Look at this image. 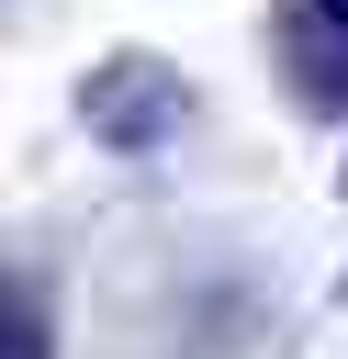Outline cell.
I'll return each mask as SVG.
<instances>
[{
    "mask_svg": "<svg viewBox=\"0 0 348 359\" xmlns=\"http://www.w3.org/2000/svg\"><path fill=\"white\" fill-rule=\"evenodd\" d=\"M79 123H90L101 146H168V135L191 123V79H180L168 56H101V67L79 79Z\"/></svg>",
    "mask_w": 348,
    "mask_h": 359,
    "instance_id": "obj_1",
    "label": "cell"
},
{
    "mask_svg": "<svg viewBox=\"0 0 348 359\" xmlns=\"http://www.w3.org/2000/svg\"><path fill=\"white\" fill-rule=\"evenodd\" d=\"M326 11H337V22H348V0H326Z\"/></svg>",
    "mask_w": 348,
    "mask_h": 359,
    "instance_id": "obj_4",
    "label": "cell"
},
{
    "mask_svg": "<svg viewBox=\"0 0 348 359\" xmlns=\"http://www.w3.org/2000/svg\"><path fill=\"white\" fill-rule=\"evenodd\" d=\"M281 67H292L303 112H348V22L326 0H281Z\"/></svg>",
    "mask_w": 348,
    "mask_h": 359,
    "instance_id": "obj_2",
    "label": "cell"
},
{
    "mask_svg": "<svg viewBox=\"0 0 348 359\" xmlns=\"http://www.w3.org/2000/svg\"><path fill=\"white\" fill-rule=\"evenodd\" d=\"M11 359H45V292H34V280H22V348H11Z\"/></svg>",
    "mask_w": 348,
    "mask_h": 359,
    "instance_id": "obj_3",
    "label": "cell"
}]
</instances>
